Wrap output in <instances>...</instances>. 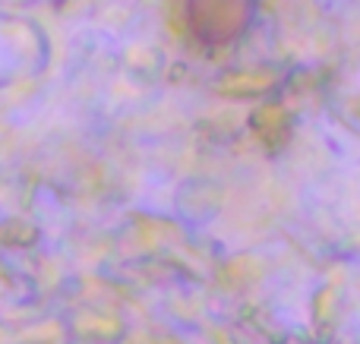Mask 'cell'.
<instances>
[{
	"label": "cell",
	"instance_id": "1",
	"mask_svg": "<svg viewBox=\"0 0 360 344\" xmlns=\"http://www.w3.org/2000/svg\"><path fill=\"white\" fill-rule=\"evenodd\" d=\"M259 0H186L190 32L209 48H221L247 35Z\"/></svg>",
	"mask_w": 360,
	"mask_h": 344
}]
</instances>
